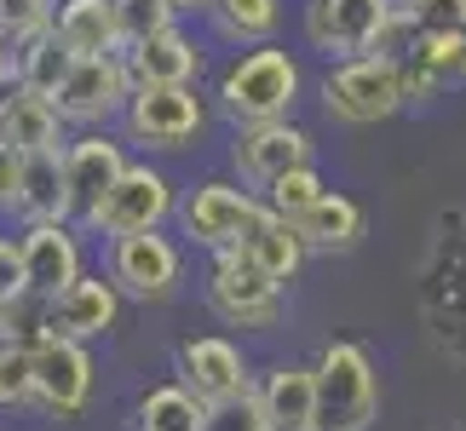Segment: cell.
<instances>
[{
  "instance_id": "8",
  "label": "cell",
  "mask_w": 466,
  "mask_h": 431,
  "mask_svg": "<svg viewBox=\"0 0 466 431\" xmlns=\"http://www.w3.org/2000/svg\"><path fill=\"white\" fill-rule=\"evenodd\" d=\"M127 144L116 133H81L64 144V190H69V225H93V213L110 202V190L127 173Z\"/></svg>"
},
{
  "instance_id": "27",
  "label": "cell",
  "mask_w": 466,
  "mask_h": 431,
  "mask_svg": "<svg viewBox=\"0 0 466 431\" xmlns=\"http://www.w3.org/2000/svg\"><path fill=\"white\" fill-rule=\"evenodd\" d=\"M322 195H329V185H322V173H317V167H299V173H289V178H277V185L265 190L259 202L271 207V213H282L289 225H299V219H306V213L322 202Z\"/></svg>"
},
{
  "instance_id": "9",
  "label": "cell",
  "mask_w": 466,
  "mask_h": 431,
  "mask_svg": "<svg viewBox=\"0 0 466 431\" xmlns=\"http://www.w3.org/2000/svg\"><path fill=\"white\" fill-rule=\"evenodd\" d=\"M173 374H178V386L190 391L202 408H219L230 397H248L259 380H254V368H248V356L237 339H225V334H196L178 346L173 356Z\"/></svg>"
},
{
  "instance_id": "6",
  "label": "cell",
  "mask_w": 466,
  "mask_h": 431,
  "mask_svg": "<svg viewBox=\"0 0 466 431\" xmlns=\"http://www.w3.org/2000/svg\"><path fill=\"white\" fill-rule=\"evenodd\" d=\"M299 167H317V138L299 121H271V127L230 133V173H237L242 190L265 195L277 178H289Z\"/></svg>"
},
{
  "instance_id": "3",
  "label": "cell",
  "mask_w": 466,
  "mask_h": 431,
  "mask_svg": "<svg viewBox=\"0 0 466 431\" xmlns=\"http://www.w3.org/2000/svg\"><path fill=\"white\" fill-rule=\"evenodd\" d=\"M208 305L230 322V328H242V334H271L282 322L289 287L265 276L242 247H230V254L208 259Z\"/></svg>"
},
{
  "instance_id": "32",
  "label": "cell",
  "mask_w": 466,
  "mask_h": 431,
  "mask_svg": "<svg viewBox=\"0 0 466 431\" xmlns=\"http://www.w3.org/2000/svg\"><path fill=\"white\" fill-rule=\"evenodd\" d=\"M426 35H466V0H403Z\"/></svg>"
},
{
  "instance_id": "23",
  "label": "cell",
  "mask_w": 466,
  "mask_h": 431,
  "mask_svg": "<svg viewBox=\"0 0 466 431\" xmlns=\"http://www.w3.org/2000/svg\"><path fill=\"white\" fill-rule=\"evenodd\" d=\"M81 58L69 52L58 35H35V41H24V46H12V86H29V93H41V98H58V86L69 81V69H76Z\"/></svg>"
},
{
  "instance_id": "31",
  "label": "cell",
  "mask_w": 466,
  "mask_h": 431,
  "mask_svg": "<svg viewBox=\"0 0 466 431\" xmlns=\"http://www.w3.org/2000/svg\"><path fill=\"white\" fill-rule=\"evenodd\" d=\"M208 431H271V415L259 403V386L248 397H230L219 408H208Z\"/></svg>"
},
{
  "instance_id": "21",
  "label": "cell",
  "mask_w": 466,
  "mask_h": 431,
  "mask_svg": "<svg viewBox=\"0 0 466 431\" xmlns=\"http://www.w3.org/2000/svg\"><path fill=\"white\" fill-rule=\"evenodd\" d=\"M259 403L271 415V431H311L317 426V368L277 363L259 374Z\"/></svg>"
},
{
  "instance_id": "10",
  "label": "cell",
  "mask_w": 466,
  "mask_h": 431,
  "mask_svg": "<svg viewBox=\"0 0 466 431\" xmlns=\"http://www.w3.org/2000/svg\"><path fill=\"white\" fill-rule=\"evenodd\" d=\"M178 213V190H173V178L150 167V161H133L127 173H121V185L110 190V202H104L93 213V225L86 230H98V236H138V230H161Z\"/></svg>"
},
{
  "instance_id": "18",
  "label": "cell",
  "mask_w": 466,
  "mask_h": 431,
  "mask_svg": "<svg viewBox=\"0 0 466 431\" xmlns=\"http://www.w3.org/2000/svg\"><path fill=\"white\" fill-rule=\"evenodd\" d=\"M127 75H133V93H161V86H190L202 75V46L190 41L185 29H167L145 46H127Z\"/></svg>"
},
{
  "instance_id": "2",
  "label": "cell",
  "mask_w": 466,
  "mask_h": 431,
  "mask_svg": "<svg viewBox=\"0 0 466 431\" xmlns=\"http://www.w3.org/2000/svg\"><path fill=\"white\" fill-rule=\"evenodd\" d=\"M317 426L311 431H369L380 420V368L369 346L329 339L317 351Z\"/></svg>"
},
{
  "instance_id": "7",
  "label": "cell",
  "mask_w": 466,
  "mask_h": 431,
  "mask_svg": "<svg viewBox=\"0 0 466 431\" xmlns=\"http://www.w3.org/2000/svg\"><path fill=\"white\" fill-rule=\"evenodd\" d=\"M110 282L121 287V299L161 305V299L178 294V282H185V254H178V242L161 236V230L116 236L110 242Z\"/></svg>"
},
{
  "instance_id": "36",
  "label": "cell",
  "mask_w": 466,
  "mask_h": 431,
  "mask_svg": "<svg viewBox=\"0 0 466 431\" xmlns=\"http://www.w3.org/2000/svg\"><path fill=\"white\" fill-rule=\"evenodd\" d=\"M12 81H17V75H12V41H6V35H0V93H6Z\"/></svg>"
},
{
  "instance_id": "4",
  "label": "cell",
  "mask_w": 466,
  "mask_h": 431,
  "mask_svg": "<svg viewBox=\"0 0 466 431\" xmlns=\"http://www.w3.org/2000/svg\"><path fill=\"white\" fill-rule=\"evenodd\" d=\"M409 104L403 93V69L386 58H346L322 75V110L334 121H351V127H374V121H391Z\"/></svg>"
},
{
  "instance_id": "13",
  "label": "cell",
  "mask_w": 466,
  "mask_h": 431,
  "mask_svg": "<svg viewBox=\"0 0 466 431\" xmlns=\"http://www.w3.org/2000/svg\"><path fill=\"white\" fill-rule=\"evenodd\" d=\"M35 408L52 420H76L86 403H93V351L76 346V339H35Z\"/></svg>"
},
{
  "instance_id": "19",
  "label": "cell",
  "mask_w": 466,
  "mask_h": 431,
  "mask_svg": "<svg viewBox=\"0 0 466 431\" xmlns=\"http://www.w3.org/2000/svg\"><path fill=\"white\" fill-rule=\"evenodd\" d=\"M52 35H58L76 58H121V52H127L121 24H116V0H58Z\"/></svg>"
},
{
  "instance_id": "11",
  "label": "cell",
  "mask_w": 466,
  "mask_h": 431,
  "mask_svg": "<svg viewBox=\"0 0 466 431\" xmlns=\"http://www.w3.org/2000/svg\"><path fill=\"white\" fill-rule=\"evenodd\" d=\"M398 0H306V41L322 58H369Z\"/></svg>"
},
{
  "instance_id": "14",
  "label": "cell",
  "mask_w": 466,
  "mask_h": 431,
  "mask_svg": "<svg viewBox=\"0 0 466 431\" xmlns=\"http://www.w3.org/2000/svg\"><path fill=\"white\" fill-rule=\"evenodd\" d=\"M121 121H127V138L145 150H185L208 127V104L196 98V86H161V93H133Z\"/></svg>"
},
{
  "instance_id": "37",
  "label": "cell",
  "mask_w": 466,
  "mask_h": 431,
  "mask_svg": "<svg viewBox=\"0 0 466 431\" xmlns=\"http://www.w3.org/2000/svg\"><path fill=\"white\" fill-rule=\"evenodd\" d=\"M167 6L185 17V12H213V0H167Z\"/></svg>"
},
{
  "instance_id": "33",
  "label": "cell",
  "mask_w": 466,
  "mask_h": 431,
  "mask_svg": "<svg viewBox=\"0 0 466 431\" xmlns=\"http://www.w3.org/2000/svg\"><path fill=\"white\" fill-rule=\"evenodd\" d=\"M0 294H24V236H0Z\"/></svg>"
},
{
  "instance_id": "22",
  "label": "cell",
  "mask_w": 466,
  "mask_h": 431,
  "mask_svg": "<svg viewBox=\"0 0 466 431\" xmlns=\"http://www.w3.org/2000/svg\"><path fill=\"white\" fill-rule=\"evenodd\" d=\"M242 254L254 259L271 282L289 287V282L299 276V265L311 259V247H306V236H299V225H289V219H282V213H271V207H259V219L248 225V236H242Z\"/></svg>"
},
{
  "instance_id": "17",
  "label": "cell",
  "mask_w": 466,
  "mask_h": 431,
  "mask_svg": "<svg viewBox=\"0 0 466 431\" xmlns=\"http://www.w3.org/2000/svg\"><path fill=\"white\" fill-rule=\"evenodd\" d=\"M64 127L69 121L58 115V104L29 93V86H6L0 93V144L17 155H41V150H64Z\"/></svg>"
},
{
  "instance_id": "30",
  "label": "cell",
  "mask_w": 466,
  "mask_h": 431,
  "mask_svg": "<svg viewBox=\"0 0 466 431\" xmlns=\"http://www.w3.org/2000/svg\"><path fill=\"white\" fill-rule=\"evenodd\" d=\"M52 17H58V0H0V35H6L12 46L46 35Z\"/></svg>"
},
{
  "instance_id": "20",
  "label": "cell",
  "mask_w": 466,
  "mask_h": 431,
  "mask_svg": "<svg viewBox=\"0 0 466 431\" xmlns=\"http://www.w3.org/2000/svg\"><path fill=\"white\" fill-rule=\"evenodd\" d=\"M12 213L29 225H69V190H64V150H41L24 155V173H17V195Z\"/></svg>"
},
{
  "instance_id": "15",
  "label": "cell",
  "mask_w": 466,
  "mask_h": 431,
  "mask_svg": "<svg viewBox=\"0 0 466 431\" xmlns=\"http://www.w3.org/2000/svg\"><path fill=\"white\" fill-rule=\"evenodd\" d=\"M17 236H24V294L29 299L52 305L86 276L76 225H29V230H17Z\"/></svg>"
},
{
  "instance_id": "28",
  "label": "cell",
  "mask_w": 466,
  "mask_h": 431,
  "mask_svg": "<svg viewBox=\"0 0 466 431\" xmlns=\"http://www.w3.org/2000/svg\"><path fill=\"white\" fill-rule=\"evenodd\" d=\"M116 24H121V41L127 46H145L156 35L178 29V12L167 0H116Z\"/></svg>"
},
{
  "instance_id": "35",
  "label": "cell",
  "mask_w": 466,
  "mask_h": 431,
  "mask_svg": "<svg viewBox=\"0 0 466 431\" xmlns=\"http://www.w3.org/2000/svg\"><path fill=\"white\" fill-rule=\"evenodd\" d=\"M17 173H24V155L0 144V207L6 213H12V195H17Z\"/></svg>"
},
{
  "instance_id": "24",
  "label": "cell",
  "mask_w": 466,
  "mask_h": 431,
  "mask_svg": "<svg viewBox=\"0 0 466 431\" xmlns=\"http://www.w3.org/2000/svg\"><path fill=\"white\" fill-rule=\"evenodd\" d=\"M363 207L351 202V195H339V190H329L322 202L299 219V236H306V247L311 254H346V247H357L363 242Z\"/></svg>"
},
{
  "instance_id": "34",
  "label": "cell",
  "mask_w": 466,
  "mask_h": 431,
  "mask_svg": "<svg viewBox=\"0 0 466 431\" xmlns=\"http://www.w3.org/2000/svg\"><path fill=\"white\" fill-rule=\"evenodd\" d=\"M24 334V294H0V346Z\"/></svg>"
},
{
  "instance_id": "5",
  "label": "cell",
  "mask_w": 466,
  "mask_h": 431,
  "mask_svg": "<svg viewBox=\"0 0 466 431\" xmlns=\"http://www.w3.org/2000/svg\"><path fill=\"white\" fill-rule=\"evenodd\" d=\"M259 207L265 202L254 190H242L237 178H202V185H190L178 195V230L196 247H208V254H230V247H242Z\"/></svg>"
},
{
  "instance_id": "12",
  "label": "cell",
  "mask_w": 466,
  "mask_h": 431,
  "mask_svg": "<svg viewBox=\"0 0 466 431\" xmlns=\"http://www.w3.org/2000/svg\"><path fill=\"white\" fill-rule=\"evenodd\" d=\"M58 115L69 127H86V133H104L116 115H127L133 104V75H127V58H81L69 69V81L58 86Z\"/></svg>"
},
{
  "instance_id": "25",
  "label": "cell",
  "mask_w": 466,
  "mask_h": 431,
  "mask_svg": "<svg viewBox=\"0 0 466 431\" xmlns=\"http://www.w3.org/2000/svg\"><path fill=\"white\" fill-rule=\"evenodd\" d=\"M133 426L138 431H208V408L196 403L178 380H167V386H150L145 397H138Z\"/></svg>"
},
{
  "instance_id": "29",
  "label": "cell",
  "mask_w": 466,
  "mask_h": 431,
  "mask_svg": "<svg viewBox=\"0 0 466 431\" xmlns=\"http://www.w3.org/2000/svg\"><path fill=\"white\" fill-rule=\"evenodd\" d=\"M35 408V351L29 346H0V415Z\"/></svg>"
},
{
  "instance_id": "26",
  "label": "cell",
  "mask_w": 466,
  "mask_h": 431,
  "mask_svg": "<svg viewBox=\"0 0 466 431\" xmlns=\"http://www.w3.org/2000/svg\"><path fill=\"white\" fill-rule=\"evenodd\" d=\"M213 24L225 29V41L237 46H271V35L282 24V6L277 0H213Z\"/></svg>"
},
{
  "instance_id": "16",
  "label": "cell",
  "mask_w": 466,
  "mask_h": 431,
  "mask_svg": "<svg viewBox=\"0 0 466 431\" xmlns=\"http://www.w3.org/2000/svg\"><path fill=\"white\" fill-rule=\"evenodd\" d=\"M116 316H121V287L86 271L69 294H58L46 305V334L76 339V346H93V339H104L116 328Z\"/></svg>"
},
{
  "instance_id": "1",
  "label": "cell",
  "mask_w": 466,
  "mask_h": 431,
  "mask_svg": "<svg viewBox=\"0 0 466 431\" xmlns=\"http://www.w3.org/2000/svg\"><path fill=\"white\" fill-rule=\"evenodd\" d=\"M299 64L294 52L271 46H254V52H237L219 75V115L230 127H271V121H294V104H299Z\"/></svg>"
}]
</instances>
